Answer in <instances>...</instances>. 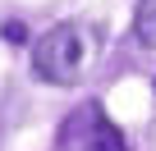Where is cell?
<instances>
[{"label": "cell", "instance_id": "1", "mask_svg": "<svg viewBox=\"0 0 156 151\" xmlns=\"http://www.w3.org/2000/svg\"><path fill=\"white\" fill-rule=\"evenodd\" d=\"M83 64H87V37L78 23H55L32 46V73L51 87H73Z\"/></svg>", "mask_w": 156, "mask_h": 151}, {"label": "cell", "instance_id": "2", "mask_svg": "<svg viewBox=\"0 0 156 151\" xmlns=\"http://www.w3.org/2000/svg\"><path fill=\"white\" fill-rule=\"evenodd\" d=\"M60 146L64 151H129L124 133L106 119V110L97 101H87L83 110H73L60 128Z\"/></svg>", "mask_w": 156, "mask_h": 151}, {"label": "cell", "instance_id": "3", "mask_svg": "<svg viewBox=\"0 0 156 151\" xmlns=\"http://www.w3.org/2000/svg\"><path fill=\"white\" fill-rule=\"evenodd\" d=\"M133 37L142 46H156V0H138V9H133Z\"/></svg>", "mask_w": 156, "mask_h": 151}]
</instances>
